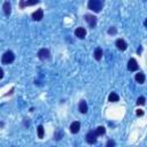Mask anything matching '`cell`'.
Here are the masks:
<instances>
[{"label":"cell","mask_w":147,"mask_h":147,"mask_svg":"<svg viewBox=\"0 0 147 147\" xmlns=\"http://www.w3.org/2000/svg\"><path fill=\"white\" fill-rule=\"evenodd\" d=\"M87 7L94 13H99L103 7V0H88Z\"/></svg>","instance_id":"obj_1"},{"label":"cell","mask_w":147,"mask_h":147,"mask_svg":"<svg viewBox=\"0 0 147 147\" xmlns=\"http://www.w3.org/2000/svg\"><path fill=\"white\" fill-rule=\"evenodd\" d=\"M14 60H15V55H14V53H13L11 51H7V52L2 55V57H1V61H2L3 64H9V63H11Z\"/></svg>","instance_id":"obj_2"},{"label":"cell","mask_w":147,"mask_h":147,"mask_svg":"<svg viewBox=\"0 0 147 147\" xmlns=\"http://www.w3.org/2000/svg\"><path fill=\"white\" fill-rule=\"evenodd\" d=\"M86 141L88 142V144H95L96 142V134H95V132L94 131H88L87 133H86Z\"/></svg>","instance_id":"obj_3"},{"label":"cell","mask_w":147,"mask_h":147,"mask_svg":"<svg viewBox=\"0 0 147 147\" xmlns=\"http://www.w3.org/2000/svg\"><path fill=\"white\" fill-rule=\"evenodd\" d=\"M138 68H139V65H138L137 60L133 59V57L130 59L129 62H127V69H129L130 71H136V70H138Z\"/></svg>","instance_id":"obj_4"},{"label":"cell","mask_w":147,"mask_h":147,"mask_svg":"<svg viewBox=\"0 0 147 147\" xmlns=\"http://www.w3.org/2000/svg\"><path fill=\"white\" fill-rule=\"evenodd\" d=\"M85 21L87 22V24H88L91 28H94V26L96 25V17L93 16V15H90V14L85 15Z\"/></svg>","instance_id":"obj_5"},{"label":"cell","mask_w":147,"mask_h":147,"mask_svg":"<svg viewBox=\"0 0 147 147\" xmlns=\"http://www.w3.org/2000/svg\"><path fill=\"white\" fill-rule=\"evenodd\" d=\"M38 57H39L40 60H47V59H49V51L46 49V48L39 49V52H38Z\"/></svg>","instance_id":"obj_6"},{"label":"cell","mask_w":147,"mask_h":147,"mask_svg":"<svg viewBox=\"0 0 147 147\" xmlns=\"http://www.w3.org/2000/svg\"><path fill=\"white\" fill-rule=\"evenodd\" d=\"M75 36L79 39H83L85 36H86V30L83 28V26H78L76 30H75Z\"/></svg>","instance_id":"obj_7"},{"label":"cell","mask_w":147,"mask_h":147,"mask_svg":"<svg viewBox=\"0 0 147 147\" xmlns=\"http://www.w3.org/2000/svg\"><path fill=\"white\" fill-rule=\"evenodd\" d=\"M31 16H32V18L34 21H40L42 18V16H44V11H42V9H37L36 11L32 13Z\"/></svg>","instance_id":"obj_8"},{"label":"cell","mask_w":147,"mask_h":147,"mask_svg":"<svg viewBox=\"0 0 147 147\" xmlns=\"http://www.w3.org/2000/svg\"><path fill=\"white\" fill-rule=\"evenodd\" d=\"M115 44H116V47H117L119 51H125V49H126V47H127L126 42H125L123 39H117Z\"/></svg>","instance_id":"obj_9"},{"label":"cell","mask_w":147,"mask_h":147,"mask_svg":"<svg viewBox=\"0 0 147 147\" xmlns=\"http://www.w3.org/2000/svg\"><path fill=\"white\" fill-rule=\"evenodd\" d=\"M78 109H79V111H80L82 114H86V113H87V103H86L85 100H82V101L79 102Z\"/></svg>","instance_id":"obj_10"},{"label":"cell","mask_w":147,"mask_h":147,"mask_svg":"<svg viewBox=\"0 0 147 147\" xmlns=\"http://www.w3.org/2000/svg\"><path fill=\"white\" fill-rule=\"evenodd\" d=\"M79 129H80V123L79 122L71 123V125H70V132L71 133H77L79 131Z\"/></svg>","instance_id":"obj_11"},{"label":"cell","mask_w":147,"mask_h":147,"mask_svg":"<svg viewBox=\"0 0 147 147\" xmlns=\"http://www.w3.org/2000/svg\"><path fill=\"white\" fill-rule=\"evenodd\" d=\"M134 79H136L139 84H144V82H145V75H144V72H138V74L136 75Z\"/></svg>","instance_id":"obj_12"},{"label":"cell","mask_w":147,"mask_h":147,"mask_svg":"<svg viewBox=\"0 0 147 147\" xmlns=\"http://www.w3.org/2000/svg\"><path fill=\"white\" fill-rule=\"evenodd\" d=\"M108 100H109L110 102H117V101L119 100V96H118V94H117V93L111 92V93L109 94V96H108Z\"/></svg>","instance_id":"obj_13"},{"label":"cell","mask_w":147,"mask_h":147,"mask_svg":"<svg viewBox=\"0 0 147 147\" xmlns=\"http://www.w3.org/2000/svg\"><path fill=\"white\" fill-rule=\"evenodd\" d=\"M95 134H96V137H99V136H102V134H105V132H106V129L103 127V126H98L96 129H95Z\"/></svg>","instance_id":"obj_14"},{"label":"cell","mask_w":147,"mask_h":147,"mask_svg":"<svg viewBox=\"0 0 147 147\" xmlns=\"http://www.w3.org/2000/svg\"><path fill=\"white\" fill-rule=\"evenodd\" d=\"M3 11H5V14L6 15H9L10 14V3L8 2V1H6L5 3H3Z\"/></svg>","instance_id":"obj_15"},{"label":"cell","mask_w":147,"mask_h":147,"mask_svg":"<svg viewBox=\"0 0 147 147\" xmlns=\"http://www.w3.org/2000/svg\"><path fill=\"white\" fill-rule=\"evenodd\" d=\"M94 57H95V60H101V57H102V51H101V48H96L95 51H94Z\"/></svg>","instance_id":"obj_16"},{"label":"cell","mask_w":147,"mask_h":147,"mask_svg":"<svg viewBox=\"0 0 147 147\" xmlns=\"http://www.w3.org/2000/svg\"><path fill=\"white\" fill-rule=\"evenodd\" d=\"M37 132H38V138H44V126L42 125H39L38 129H37Z\"/></svg>","instance_id":"obj_17"},{"label":"cell","mask_w":147,"mask_h":147,"mask_svg":"<svg viewBox=\"0 0 147 147\" xmlns=\"http://www.w3.org/2000/svg\"><path fill=\"white\" fill-rule=\"evenodd\" d=\"M38 2H39V0H26L24 6H33V5H36Z\"/></svg>","instance_id":"obj_18"},{"label":"cell","mask_w":147,"mask_h":147,"mask_svg":"<svg viewBox=\"0 0 147 147\" xmlns=\"http://www.w3.org/2000/svg\"><path fill=\"white\" fill-rule=\"evenodd\" d=\"M145 98L144 96H139L138 99H137V105H139V106H142V105H145Z\"/></svg>","instance_id":"obj_19"},{"label":"cell","mask_w":147,"mask_h":147,"mask_svg":"<svg viewBox=\"0 0 147 147\" xmlns=\"http://www.w3.org/2000/svg\"><path fill=\"white\" fill-rule=\"evenodd\" d=\"M108 33H109V34H115V33H116V28L111 26V28L108 30Z\"/></svg>","instance_id":"obj_20"},{"label":"cell","mask_w":147,"mask_h":147,"mask_svg":"<svg viewBox=\"0 0 147 147\" xmlns=\"http://www.w3.org/2000/svg\"><path fill=\"white\" fill-rule=\"evenodd\" d=\"M106 146H107V147L115 146V141H113V140H108V141H107V144H106Z\"/></svg>","instance_id":"obj_21"},{"label":"cell","mask_w":147,"mask_h":147,"mask_svg":"<svg viewBox=\"0 0 147 147\" xmlns=\"http://www.w3.org/2000/svg\"><path fill=\"white\" fill-rule=\"evenodd\" d=\"M144 115V110L142 109H138L137 110V116H142Z\"/></svg>","instance_id":"obj_22"},{"label":"cell","mask_w":147,"mask_h":147,"mask_svg":"<svg viewBox=\"0 0 147 147\" xmlns=\"http://www.w3.org/2000/svg\"><path fill=\"white\" fill-rule=\"evenodd\" d=\"M2 77H3V70H2L1 68H0V79H1Z\"/></svg>","instance_id":"obj_23"}]
</instances>
